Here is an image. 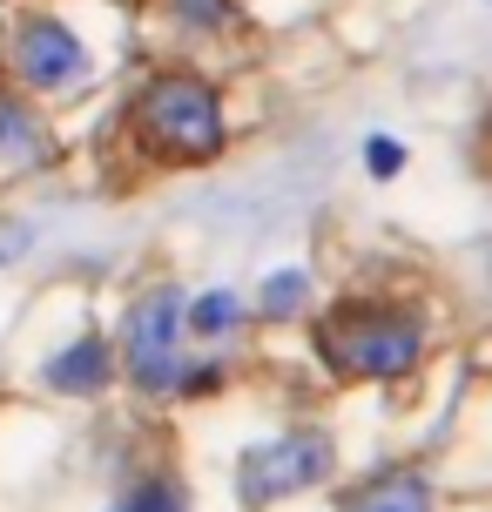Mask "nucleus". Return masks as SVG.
<instances>
[{
  "instance_id": "8",
  "label": "nucleus",
  "mask_w": 492,
  "mask_h": 512,
  "mask_svg": "<svg viewBox=\"0 0 492 512\" xmlns=\"http://www.w3.org/2000/svg\"><path fill=\"white\" fill-rule=\"evenodd\" d=\"M344 512H432V486L418 472H391V479H371L364 492H351Z\"/></svg>"
},
{
  "instance_id": "9",
  "label": "nucleus",
  "mask_w": 492,
  "mask_h": 512,
  "mask_svg": "<svg viewBox=\"0 0 492 512\" xmlns=\"http://www.w3.org/2000/svg\"><path fill=\"white\" fill-rule=\"evenodd\" d=\"M236 324H243V297H236V290H203V297H182V337L223 344Z\"/></svg>"
},
{
  "instance_id": "13",
  "label": "nucleus",
  "mask_w": 492,
  "mask_h": 512,
  "mask_svg": "<svg viewBox=\"0 0 492 512\" xmlns=\"http://www.w3.org/2000/svg\"><path fill=\"white\" fill-rule=\"evenodd\" d=\"M364 169H371L378 182H391L398 169H405V142H391V135H371V142H364Z\"/></svg>"
},
{
  "instance_id": "4",
  "label": "nucleus",
  "mask_w": 492,
  "mask_h": 512,
  "mask_svg": "<svg viewBox=\"0 0 492 512\" xmlns=\"http://www.w3.org/2000/svg\"><path fill=\"white\" fill-rule=\"evenodd\" d=\"M122 364H129L135 391L149 398H169L182 378V290L176 283H156L142 290L122 317Z\"/></svg>"
},
{
  "instance_id": "6",
  "label": "nucleus",
  "mask_w": 492,
  "mask_h": 512,
  "mask_svg": "<svg viewBox=\"0 0 492 512\" xmlns=\"http://www.w3.org/2000/svg\"><path fill=\"white\" fill-rule=\"evenodd\" d=\"M48 162H54V135H48V122L34 115V102L0 95V182L41 176Z\"/></svg>"
},
{
  "instance_id": "11",
  "label": "nucleus",
  "mask_w": 492,
  "mask_h": 512,
  "mask_svg": "<svg viewBox=\"0 0 492 512\" xmlns=\"http://www.w3.org/2000/svg\"><path fill=\"white\" fill-rule=\"evenodd\" d=\"M169 14L189 34H223V27H236V0H169Z\"/></svg>"
},
{
  "instance_id": "12",
  "label": "nucleus",
  "mask_w": 492,
  "mask_h": 512,
  "mask_svg": "<svg viewBox=\"0 0 492 512\" xmlns=\"http://www.w3.org/2000/svg\"><path fill=\"white\" fill-rule=\"evenodd\" d=\"M115 512H182V486H169V479H142Z\"/></svg>"
},
{
  "instance_id": "10",
  "label": "nucleus",
  "mask_w": 492,
  "mask_h": 512,
  "mask_svg": "<svg viewBox=\"0 0 492 512\" xmlns=\"http://www.w3.org/2000/svg\"><path fill=\"white\" fill-rule=\"evenodd\" d=\"M304 304H311V277L304 270H277V277H263V290H257V310L263 317H304Z\"/></svg>"
},
{
  "instance_id": "1",
  "label": "nucleus",
  "mask_w": 492,
  "mask_h": 512,
  "mask_svg": "<svg viewBox=\"0 0 492 512\" xmlns=\"http://www.w3.org/2000/svg\"><path fill=\"white\" fill-rule=\"evenodd\" d=\"M317 351L331 364L337 378H405L418 371L425 358V324H418L412 310H385V304H344L324 317V331H317Z\"/></svg>"
},
{
  "instance_id": "3",
  "label": "nucleus",
  "mask_w": 492,
  "mask_h": 512,
  "mask_svg": "<svg viewBox=\"0 0 492 512\" xmlns=\"http://www.w3.org/2000/svg\"><path fill=\"white\" fill-rule=\"evenodd\" d=\"M331 465H337L331 432H277L236 459V492H243L250 512H263V506H277V499H297V492L324 486Z\"/></svg>"
},
{
  "instance_id": "5",
  "label": "nucleus",
  "mask_w": 492,
  "mask_h": 512,
  "mask_svg": "<svg viewBox=\"0 0 492 512\" xmlns=\"http://www.w3.org/2000/svg\"><path fill=\"white\" fill-rule=\"evenodd\" d=\"M7 68H14V81L34 88V95H75V88H88V75H95L81 34L61 21V14H21V21L7 27Z\"/></svg>"
},
{
  "instance_id": "7",
  "label": "nucleus",
  "mask_w": 492,
  "mask_h": 512,
  "mask_svg": "<svg viewBox=\"0 0 492 512\" xmlns=\"http://www.w3.org/2000/svg\"><path fill=\"white\" fill-rule=\"evenodd\" d=\"M48 391H61V398H102L108 384H115V351H108L102 331H81L68 351H54L48 358Z\"/></svg>"
},
{
  "instance_id": "2",
  "label": "nucleus",
  "mask_w": 492,
  "mask_h": 512,
  "mask_svg": "<svg viewBox=\"0 0 492 512\" xmlns=\"http://www.w3.org/2000/svg\"><path fill=\"white\" fill-rule=\"evenodd\" d=\"M135 128L169 162H209V155H223V142H230V122H223L216 88L203 75H182V68L176 75H156L135 95Z\"/></svg>"
}]
</instances>
